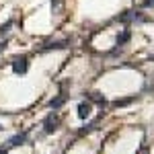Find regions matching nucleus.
I'll return each mask as SVG.
<instances>
[{
	"label": "nucleus",
	"instance_id": "f257e3e1",
	"mask_svg": "<svg viewBox=\"0 0 154 154\" xmlns=\"http://www.w3.org/2000/svg\"><path fill=\"white\" fill-rule=\"evenodd\" d=\"M27 68H29L27 56H17V58H12V70H14V74H25Z\"/></svg>",
	"mask_w": 154,
	"mask_h": 154
},
{
	"label": "nucleus",
	"instance_id": "f03ea898",
	"mask_svg": "<svg viewBox=\"0 0 154 154\" xmlns=\"http://www.w3.org/2000/svg\"><path fill=\"white\" fill-rule=\"evenodd\" d=\"M58 123H60V117L58 115H48V119L43 121V130H45V134H54V131L58 130Z\"/></svg>",
	"mask_w": 154,
	"mask_h": 154
},
{
	"label": "nucleus",
	"instance_id": "7ed1b4c3",
	"mask_svg": "<svg viewBox=\"0 0 154 154\" xmlns=\"http://www.w3.org/2000/svg\"><path fill=\"white\" fill-rule=\"evenodd\" d=\"M91 113H93V105H91L88 101H82V103L78 105V117L80 119H88Z\"/></svg>",
	"mask_w": 154,
	"mask_h": 154
},
{
	"label": "nucleus",
	"instance_id": "20e7f679",
	"mask_svg": "<svg viewBox=\"0 0 154 154\" xmlns=\"http://www.w3.org/2000/svg\"><path fill=\"white\" fill-rule=\"evenodd\" d=\"M117 21H121V23H128V21H142V14H140V12H134V11H128L125 14L117 17Z\"/></svg>",
	"mask_w": 154,
	"mask_h": 154
},
{
	"label": "nucleus",
	"instance_id": "39448f33",
	"mask_svg": "<svg viewBox=\"0 0 154 154\" xmlns=\"http://www.w3.org/2000/svg\"><path fill=\"white\" fill-rule=\"evenodd\" d=\"M25 140H27V136H25V134H17L14 138H11V140H8V146H6V150H11V148H17V146L25 144Z\"/></svg>",
	"mask_w": 154,
	"mask_h": 154
},
{
	"label": "nucleus",
	"instance_id": "423d86ee",
	"mask_svg": "<svg viewBox=\"0 0 154 154\" xmlns=\"http://www.w3.org/2000/svg\"><path fill=\"white\" fill-rule=\"evenodd\" d=\"M130 29H123V31H121V33H119L117 35V45H123V43H128V41H130Z\"/></svg>",
	"mask_w": 154,
	"mask_h": 154
},
{
	"label": "nucleus",
	"instance_id": "0eeeda50",
	"mask_svg": "<svg viewBox=\"0 0 154 154\" xmlns=\"http://www.w3.org/2000/svg\"><path fill=\"white\" fill-rule=\"evenodd\" d=\"M64 101H66V97L60 95V97H56V99H51V101H49V107H51V109L56 111V109H60V107L64 105Z\"/></svg>",
	"mask_w": 154,
	"mask_h": 154
},
{
	"label": "nucleus",
	"instance_id": "6e6552de",
	"mask_svg": "<svg viewBox=\"0 0 154 154\" xmlns=\"http://www.w3.org/2000/svg\"><path fill=\"white\" fill-rule=\"evenodd\" d=\"M91 99H93L95 103H99L101 107H105V99H103V95H101V93H93V95H91Z\"/></svg>",
	"mask_w": 154,
	"mask_h": 154
},
{
	"label": "nucleus",
	"instance_id": "1a4fd4ad",
	"mask_svg": "<svg viewBox=\"0 0 154 154\" xmlns=\"http://www.w3.org/2000/svg\"><path fill=\"white\" fill-rule=\"evenodd\" d=\"M131 101H134V97H131V99H123V101H115V107H123V105H130Z\"/></svg>",
	"mask_w": 154,
	"mask_h": 154
},
{
	"label": "nucleus",
	"instance_id": "9d476101",
	"mask_svg": "<svg viewBox=\"0 0 154 154\" xmlns=\"http://www.w3.org/2000/svg\"><path fill=\"white\" fill-rule=\"evenodd\" d=\"M12 23H6V25H2V27H0V35H4V33H6V31H8V27H11Z\"/></svg>",
	"mask_w": 154,
	"mask_h": 154
},
{
	"label": "nucleus",
	"instance_id": "9b49d317",
	"mask_svg": "<svg viewBox=\"0 0 154 154\" xmlns=\"http://www.w3.org/2000/svg\"><path fill=\"white\" fill-rule=\"evenodd\" d=\"M144 6H146V8H150V6H152V8H154V0H146V2H144Z\"/></svg>",
	"mask_w": 154,
	"mask_h": 154
},
{
	"label": "nucleus",
	"instance_id": "f8f14e48",
	"mask_svg": "<svg viewBox=\"0 0 154 154\" xmlns=\"http://www.w3.org/2000/svg\"><path fill=\"white\" fill-rule=\"evenodd\" d=\"M0 154H6V148H0Z\"/></svg>",
	"mask_w": 154,
	"mask_h": 154
},
{
	"label": "nucleus",
	"instance_id": "ddd939ff",
	"mask_svg": "<svg viewBox=\"0 0 154 154\" xmlns=\"http://www.w3.org/2000/svg\"><path fill=\"white\" fill-rule=\"evenodd\" d=\"M0 49H2V43H0Z\"/></svg>",
	"mask_w": 154,
	"mask_h": 154
},
{
	"label": "nucleus",
	"instance_id": "4468645a",
	"mask_svg": "<svg viewBox=\"0 0 154 154\" xmlns=\"http://www.w3.org/2000/svg\"><path fill=\"white\" fill-rule=\"evenodd\" d=\"M0 130H2V125H0Z\"/></svg>",
	"mask_w": 154,
	"mask_h": 154
},
{
	"label": "nucleus",
	"instance_id": "2eb2a0df",
	"mask_svg": "<svg viewBox=\"0 0 154 154\" xmlns=\"http://www.w3.org/2000/svg\"><path fill=\"white\" fill-rule=\"evenodd\" d=\"M54 2H56V0H54Z\"/></svg>",
	"mask_w": 154,
	"mask_h": 154
}]
</instances>
